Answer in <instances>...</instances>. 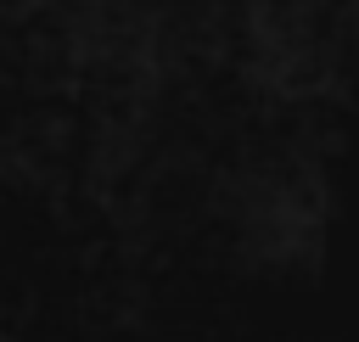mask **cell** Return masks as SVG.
<instances>
[{
    "instance_id": "1",
    "label": "cell",
    "mask_w": 359,
    "mask_h": 342,
    "mask_svg": "<svg viewBox=\"0 0 359 342\" xmlns=\"http://www.w3.org/2000/svg\"><path fill=\"white\" fill-rule=\"evenodd\" d=\"M348 6H353V28H359V0H348Z\"/></svg>"
}]
</instances>
